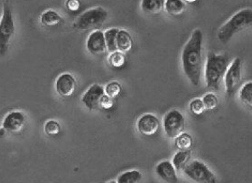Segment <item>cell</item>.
<instances>
[{
    "mask_svg": "<svg viewBox=\"0 0 252 183\" xmlns=\"http://www.w3.org/2000/svg\"><path fill=\"white\" fill-rule=\"evenodd\" d=\"M203 42L204 34L199 29L193 30L182 52L183 73L192 86H199L203 69Z\"/></svg>",
    "mask_w": 252,
    "mask_h": 183,
    "instance_id": "obj_1",
    "label": "cell"
},
{
    "mask_svg": "<svg viewBox=\"0 0 252 183\" xmlns=\"http://www.w3.org/2000/svg\"><path fill=\"white\" fill-rule=\"evenodd\" d=\"M229 65L227 55L209 52L205 67V80L206 87L211 92H219L220 84L224 79Z\"/></svg>",
    "mask_w": 252,
    "mask_h": 183,
    "instance_id": "obj_2",
    "label": "cell"
},
{
    "mask_svg": "<svg viewBox=\"0 0 252 183\" xmlns=\"http://www.w3.org/2000/svg\"><path fill=\"white\" fill-rule=\"evenodd\" d=\"M252 26V9H242L220 26L218 32V40L222 44H227L236 33Z\"/></svg>",
    "mask_w": 252,
    "mask_h": 183,
    "instance_id": "obj_3",
    "label": "cell"
},
{
    "mask_svg": "<svg viewBox=\"0 0 252 183\" xmlns=\"http://www.w3.org/2000/svg\"><path fill=\"white\" fill-rule=\"evenodd\" d=\"M16 33L15 19L9 2L5 0L0 18V57L8 54L10 44Z\"/></svg>",
    "mask_w": 252,
    "mask_h": 183,
    "instance_id": "obj_4",
    "label": "cell"
},
{
    "mask_svg": "<svg viewBox=\"0 0 252 183\" xmlns=\"http://www.w3.org/2000/svg\"><path fill=\"white\" fill-rule=\"evenodd\" d=\"M108 13L102 7H94L86 10L77 18L73 27L80 31H87L102 25L107 19Z\"/></svg>",
    "mask_w": 252,
    "mask_h": 183,
    "instance_id": "obj_5",
    "label": "cell"
},
{
    "mask_svg": "<svg viewBox=\"0 0 252 183\" xmlns=\"http://www.w3.org/2000/svg\"><path fill=\"white\" fill-rule=\"evenodd\" d=\"M183 172L189 179L199 183H216L218 182L215 174L203 162L193 160L183 169Z\"/></svg>",
    "mask_w": 252,
    "mask_h": 183,
    "instance_id": "obj_6",
    "label": "cell"
},
{
    "mask_svg": "<svg viewBox=\"0 0 252 183\" xmlns=\"http://www.w3.org/2000/svg\"><path fill=\"white\" fill-rule=\"evenodd\" d=\"M185 123V117L179 110L172 109L169 111L163 120V128L165 135L170 139H175L184 131Z\"/></svg>",
    "mask_w": 252,
    "mask_h": 183,
    "instance_id": "obj_7",
    "label": "cell"
},
{
    "mask_svg": "<svg viewBox=\"0 0 252 183\" xmlns=\"http://www.w3.org/2000/svg\"><path fill=\"white\" fill-rule=\"evenodd\" d=\"M242 79V61L236 57L227 67L224 76V85L226 93L229 96L234 95Z\"/></svg>",
    "mask_w": 252,
    "mask_h": 183,
    "instance_id": "obj_8",
    "label": "cell"
},
{
    "mask_svg": "<svg viewBox=\"0 0 252 183\" xmlns=\"http://www.w3.org/2000/svg\"><path fill=\"white\" fill-rule=\"evenodd\" d=\"M86 48L89 53L94 57L104 55L107 51L104 32L99 29L91 32L86 40Z\"/></svg>",
    "mask_w": 252,
    "mask_h": 183,
    "instance_id": "obj_9",
    "label": "cell"
},
{
    "mask_svg": "<svg viewBox=\"0 0 252 183\" xmlns=\"http://www.w3.org/2000/svg\"><path fill=\"white\" fill-rule=\"evenodd\" d=\"M77 87L76 79L73 74L63 73L57 77L55 84V88L57 94L63 98L72 96Z\"/></svg>",
    "mask_w": 252,
    "mask_h": 183,
    "instance_id": "obj_10",
    "label": "cell"
},
{
    "mask_svg": "<svg viewBox=\"0 0 252 183\" xmlns=\"http://www.w3.org/2000/svg\"><path fill=\"white\" fill-rule=\"evenodd\" d=\"M27 123L25 114L21 111H11L5 115L2 122V127L7 132L19 133Z\"/></svg>",
    "mask_w": 252,
    "mask_h": 183,
    "instance_id": "obj_11",
    "label": "cell"
},
{
    "mask_svg": "<svg viewBox=\"0 0 252 183\" xmlns=\"http://www.w3.org/2000/svg\"><path fill=\"white\" fill-rule=\"evenodd\" d=\"M104 95V87L101 85L94 84L85 92L81 98V101L85 105V108H88L89 110H96L100 108V101Z\"/></svg>",
    "mask_w": 252,
    "mask_h": 183,
    "instance_id": "obj_12",
    "label": "cell"
},
{
    "mask_svg": "<svg viewBox=\"0 0 252 183\" xmlns=\"http://www.w3.org/2000/svg\"><path fill=\"white\" fill-rule=\"evenodd\" d=\"M160 128V122L155 115L152 114H143L139 118L136 123V129L138 132L144 136H153Z\"/></svg>",
    "mask_w": 252,
    "mask_h": 183,
    "instance_id": "obj_13",
    "label": "cell"
},
{
    "mask_svg": "<svg viewBox=\"0 0 252 183\" xmlns=\"http://www.w3.org/2000/svg\"><path fill=\"white\" fill-rule=\"evenodd\" d=\"M155 172L162 180L170 183H178L177 170L174 167L172 162L164 160L156 165Z\"/></svg>",
    "mask_w": 252,
    "mask_h": 183,
    "instance_id": "obj_14",
    "label": "cell"
},
{
    "mask_svg": "<svg viewBox=\"0 0 252 183\" xmlns=\"http://www.w3.org/2000/svg\"><path fill=\"white\" fill-rule=\"evenodd\" d=\"M164 3L165 0H142L141 9L147 15L155 16L163 11Z\"/></svg>",
    "mask_w": 252,
    "mask_h": 183,
    "instance_id": "obj_15",
    "label": "cell"
},
{
    "mask_svg": "<svg viewBox=\"0 0 252 183\" xmlns=\"http://www.w3.org/2000/svg\"><path fill=\"white\" fill-rule=\"evenodd\" d=\"M63 17L56 10H47L40 16L41 24L46 28H55L63 22Z\"/></svg>",
    "mask_w": 252,
    "mask_h": 183,
    "instance_id": "obj_16",
    "label": "cell"
},
{
    "mask_svg": "<svg viewBox=\"0 0 252 183\" xmlns=\"http://www.w3.org/2000/svg\"><path fill=\"white\" fill-rule=\"evenodd\" d=\"M117 46L118 51H122L124 53H127L132 49L133 38L128 31L125 29L119 31L117 37Z\"/></svg>",
    "mask_w": 252,
    "mask_h": 183,
    "instance_id": "obj_17",
    "label": "cell"
},
{
    "mask_svg": "<svg viewBox=\"0 0 252 183\" xmlns=\"http://www.w3.org/2000/svg\"><path fill=\"white\" fill-rule=\"evenodd\" d=\"M164 10L170 16H182L186 10V3L183 0H165Z\"/></svg>",
    "mask_w": 252,
    "mask_h": 183,
    "instance_id": "obj_18",
    "label": "cell"
},
{
    "mask_svg": "<svg viewBox=\"0 0 252 183\" xmlns=\"http://www.w3.org/2000/svg\"><path fill=\"white\" fill-rule=\"evenodd\" d=\"M190 158H191L190 150L189 151L179 150V152H177V153L174 155L172 164L177 171H183V169L189 164Z\"/></svg>",
    "mask_w": 252,
    "mask_h": 183,
    "instance_id": "obj_19",
    "label": "cell"
},
{
    "mask_svg": "<svg viewBox=\"0 0 252 183\" xmlns=\"http://www.w3.org/2000/svg\"><path fill=\"white\" fill-rule=\"evenodd\" d=\"M193 140L190 134L183 132L175 138V146L181 151H189L192 149Z\"/></svg>",
    "mask_w": 252,
    "mask_h": 183,
    "instance_id": "obj_20",
    "label": "cell"
},
{
    "mask_svg": "<svg viewBox=\"0 0 252 183\" xmlns=\"http://www.w3.org/2000/svg\"><path fill=\"white\" fill-rule=\"evenodd\" d=\"M142 174L138 170L129 171L120 174L118 177V183H137L142 180Z\"/></svg>",
    "mask_w": 252,
    "mask_h": 183,
    "instance_id": "obj_21",
    "label": "cell"
},
{
    "mask_svg": "<svg viewBox=\"0 0 252 183\" xmlns=\"http://www.w3.org/2000/svg\"><path fill=\"white\" fill-rule=\"evenodd\" d=\"M240 100L247 108L252 109V81L246 83L239 92Z\"/></svg>",
    "mask_w": 252,
    "mask_h": 183,
    "instance_id": "obj_22",
    "label": "cell"
},
{
    "mask_svg": "<svg viewBox=\"0 0 252 183\" xmlns=\"http://www.w3.org/2000/svg\"><path fill=\"white\" fill-rule=\"evenodd\" d=\"M119 31H120V29L114 28V29H107V31L104 32L107 51H109L110 53L118 51L117 37H118Z\"/></svg>",
    "mask_w": 252,
    "mask_h": 183,
    "instance_id": "obj_23",
    "label": "cell"
},
{
    "mask_svg": "<svg viewBox=\"0 0 252 183\" xmlns=\"http://www.w3.org/2000/svg\"><path fill=\"white\" fill-rule=\"evenodd\" d=\"M107 61L114 68H121L126 64V57L124 52L120 51L112 52L108 57Z\"/></svg>",
    "mask_w": 252,
    "mask_h": 183,
    "instance_id": "obj_24",
    "label": "cell"
},
{
    "mask_svg": "<svg viewBox=\"0 0 252 183\" xmlns=\"http://www.w3.org/2000/svg\"><path fill=\"white\" fill-rule=\"evenodd\" d=\"M202 101L204 102L206 111L215 110L218 108L219 105L218 97L213 92H209L207 94H205L202 98Z\"/></svg>",
    "mask_w": 252,
    "mask_h": 183,
    "instance_id": "obj_25",
    "label": "cell"
},
{
    "mask_svg": "<svg viewBox=\"0 0 252 183\" xmlns=\"http://www.w3.org/2000/svg\"><path fill=\"white\" fill-rule=\"evenodd\" d=\"M104 91L106 95L114 99L120 95L122 92V86L118 81H111L106 86Z\"/></svg>",
    "mask_w": 252,
    "mask_h": 183,
    "instance_id": "obj_26",
    "label": "cell"
},
{
    "mask_svg": "<svg viewBox=\"0 0 252 183\" xmlns=\"http://www.w3.org/2000/svg\"><path fill=\"white\" fill-rule=\"evenodd\" d=\"M44 130L47 136H57L61 132L60 123L57 120H48L44 123Z\"/></svg>",
    "mask_w": 252,
    "mask_h": 183,
    "instance_id": "obj_27",
    "label": "cell"
},
{
    "mask_svg": "<svg viewBox=\"0 0 252 183\" xmlns=\"http://www.w3.org/2000/svg\"><path fill=\"white\" fill-rule=\"evenodd\" d=\"M189 110L195 116H200L205 113V107L200 98H195L189 103Z\"/></svg>",
    "mask_w": 252,
    "mask_h": 183,
    "instance_id": "obj_28",
    "label": "cell"
},
{
    "mask_svg": "<svg viewBox=\"0 0 252 183\" xmlns=\"http://www.w3.org/2000/svg\"><path fill=\"white\" fill-rule=\"evenodd\" d=\"M114 101L113 98L109 97L108 95L105 94L101 97V101H100V108L105 110H110L114 108Z\"/></svg>",
    "mask_w": 252,
    "mask_h": 183,
    "instance_id": "obj_29",
    "label": "cell"
},
{
    "mask_svg": "<svg viewBox=\"0 0 252 183\" xmlns=\"http://www.w3.org/2000/svg\"><path fill=\"white\" fill-rule=\"evenodd\" d=\"M66 8L71 12H76L81 7V1L80 0H66L65 3Z\"/></svg>",
    "mask_w": 252,
    "mask_h": 183,
    "instance_id": "obj_30",
    "label": "cell"
},
{
    "mask_svg": "<svg viewBox=\"0 0 252 183\" xmlns=\"http://www.w3.org/2000/svg\"><path fill=\"white\" fill-rule=\"evenodd\" d=\"M7 131L5 129H3V127L0 129V136L2 137V136H4V135L6 134Z\"/></svg>",
    "mask_w": 252,
    "mask_h": 183,
    "instance_id": "obj_31",
    "label": "cell"
},
{
    "mask_svg": "<svg viewBox=\"0 0 252 183\" xmlns=\"http://www.w3.org/2000/svg\"><path fill=\"white\" fill-rule=\"evenodd\" d=\"M185 3H194L198 2V0H183Z\"/></svg>",
    "mask_w": 252,
    "mask_h": 183,
    "instance_id": "obj_32",
    "label": "cell"
},
{
    "mask_svg": "<svg viewBox=\"0 0 252 183\" xmlns=\"http://www.w3.org/2000/svg\"><path fill=\"white\" fill-rule=\"evenodd\" d=\"M0 18H1V17H0Z\"/></svg>",
    "mask_w": 252,
    "mask_h": 183,
    "instance_id": "obj_33",
    "label": "cell"
}]
</instances>
